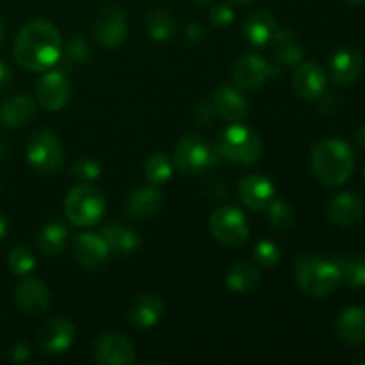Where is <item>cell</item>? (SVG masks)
I'll list each match as a JSON object with an SVG mask.
<instances>
[{"mask_svg":"<svg viewBox=\"0 0 365 365\" xmlns=\"http://www.w3.org/2000/svg\"><path fill=\"white\" fill-rule=\"evenodd\" d=\"M14 302L25 314L39 316L50 309L52 296H50L48 287L38 278L25 277L14 289Z\"/></svg>","mask_w":365,"mask_h":365,"instance_id":"obj_15","label":"cell"},{"mask_svg":"<svg viewBox=\"0 0 365 365\" xmlns=\"http://www.w3.org/2000/svg\"><path fill=\"white\" fill-rule=\"evenodd\" d=\"M337 337L344 344L356 346L365 342V309L362 307H348L337 317Z\"/></svg>","mask_w":365,"mask_h":365,"instance_id":"obj_24","label":"cell"},{"mask_svg":"<svg viewBox=\"0 0 365 365\" xmlns=\"http://www.w3.org/2000/svg\"><path fill=\"white\" fill-rule=\"evenodd\" d=\"M339 264L342 269V282L351 287H365V253L348 260H339Z\"/></svg>","mask_w":365,"mask_h":365,"instance_id":"obj_32","label":"cell"},{"mask_svg":"<svg viewBox=\"0 0 365 365\" xmlns=\"http://www.w3.org/2000/svg\"><path fill=\"white\" fill-rule=\"evenodd\" d=\"M292 88L302 98L316 100L324 95L327 73L317 63H299L292 75Z\"/></svg>","mask_w":365,"mask_h":365,"instance_id":"obj_17","label":"cell"},{"mask_svg":"<svg viewBox=\"0 0 365 365\" xmlns=\"http://www.w3.org/2000/svg\"><path fill=\"white\" fill-rule=\"evenodd\" d=\"M73 257L86 271H102L110 259V252L102 235L81 234L73 241Z\"/></svg>","mask_w":365,"mask_h":365,"instance_id":"obj_11","label":"cell"},{"mask_svg":"<svg viewBox=\"0 0 365 365\" xmlns=\"http://www.w3.org/2000/svg\"><path fill=\"white\" fill-rule=\"evenodd\" d=\"M294 280L305 294L324 298L342 284L341 264L323 257L303 255L294 262Z\"/></svg>","mask_w":365,"mask_h":365,"instance_id":"obj_3","label":"cell"},{"mask_svg":"<svg viewBox=\"0 0 365 365\" xmlns=\"http://www.w3.org/2000/svg\"><path fill=\"white\" fill-rule=\"evenodd\" d=\"M278 32L277 20L267 11H253L242 21V34L246 41L253 46L271 45Z\"/></svg>","mask_w":365,"mask_h":365,"instance_id":"obj_21","label":"cell"},{"mask_svg":"<svg viewBox=\"0 0 365 365\" xmlns=\"http://www.w3.org/2000/svg\"><path fill=\"white\" fill-rule=\"evenodd\" d=\"M364 59L360 52L355 48H341L331 56L330 59V73L335 84H351L359 78L362 71Z\"/></svg>","mask_w":365,"mask_h":365,"instance_id":"obj_23","label":"cell"},{"mask_svg":"<svg viewBox=\"0 0 365 365\" xmlns=\"http://www.w3.org/2000/svg\"><path fill=\"white\" fill-rule=\"evenodd\" d=\"M257 264L264 267H273L280 260V248L273 241H259L253 250Z\"/></svg>","mask_w":365,"mask_h":365,"instance_id":"obj_36","label":"cell"},{"mask_svg":"<svg viewBox=\"0 0 365 365\" xmlns=\"http://www.w3.org/2000/svg\"><path fill=\"white\" fill-rule=\"evenodd\" d=\"M127 14L120 6H107L95 21V38L106 48H118L127 41Z\"/></svg>","mask_w":365,"mask_h":365,"instance_id":"obj_9","label":"cell"},{"mask_svg":"<svg viewBox=\"0 0 365 365\" xmlns=\"http://www.w3.org/2000/svg\"><path fill=\"white\" fill-rule=\"evenodd\" d=\"M11 82H13V71L9 70V66L4 61H0V93L6 91Z\"/></svg>","mask_w":365,"mask_h":365,"instance_id":"obj_40","label":"cell"},{"mask_svg":"<svg viewBox=\"0 0 365 365\" xmlns=\"http://www.w3.org/2000/svg\"><path fill=\"white\" fill-rule=\"evenodd\" d=\"M100 235H102L103 241L109 246L110 255H132L139 248V245H141V239H139L138 232L118 223H110L107 227H103Z\"/></svg>","mask_w":365,"mask_h":365,"instance_id":"obj_25","label":"cell"},{"mask_svg":"<svg viewBox=\"0 0 365 365\" xmlns=\"http://www.w3.org/2000/svg\"><path fill=\"white\" fill-rule=\"evenodd\" d=\"M274 192L277 191H274L273 182L259 173L246 175L237 185V195L241 202L248 209L257 210V212L269 207V203L274 200Z\"/></svg>","mask_w":365,"mask_h":365,"instance_id":"obj_16","label":"cell"},{"mask_svg":"<svg viewBox=\"0 0 365 365\" xmlns=\"http://www.w3.org/2000/svg\"><path fill=\"white\" fill-rule=\"evenodd\" d=\"M146 32L157 43H168L177 36L178 27L175 18L166 11H153L146 16Z\"/></svg>","mask_w":365,"mask_h":365,"instance_id":"obj_30","label":"cell"},{"mask_svg":"<svg viewBox=\"0 0 365 365\" xmlns=\"http://www.w3.org/2000/svg\"><path fill=\"white\" fill-rule=\"evenodd\" d=\"M36 116V103L29 96L16 95L0 106V121L9 128H21Z\"/></svg>","mask_w":365,"mask_h":365,"instance_id":"obj_26","label":"cell"},{"mask_svg":"<svg viewBox=\"0 0 365 365\" xmlns=\"http://www.w3.org/2000/svg\"><path fill=\"white\" fill-rule=\"evenodd\" d=\"M271 73H273V66L257 53H246L241 59H237V63L232 68L234 82L246 91L260 88L269 78Z\"/></svg>","mask_w":365,"mask_h":365,"instance_id":"obj_14","label":"cell"},{"mask_svg":"<svg viewBox=\"0 0 365 365\" xmlns=\"http://www.w3.org/2000/svg\"><path fill=\"white\" fill-rule=\"evenodd\" d=\"M63 57L61 32L52 21H29L20 29L14 39V59L29 71H48Z\"/></svg>","mask_w":365,"mask_h":365,"instance_id":"obj_1","label":"cell"},{"mask_svg":"<svg viewBox=\"0 0 365 365\" xmlns=\"http://www.w3.org/2000/svg\"><path fill=\"white\" fill-rule=\"evenodd\" d=\"M232 4H237V6H248V4L255 2V0H230Z\"/></svg>","mask_w":365,"mask_h":365,"instance_id":"obj_46","label":"cell"},{"mask_svg":"<svg viewBox=\"0 0 365 365\" xmlns=\"http://www.w3.org/2000/svg\"><path fill=\"white\" fill-rule=\"evenodd\" d=\"M365 202L355 192H341L328 205V220L337 227H351L362 220Z\"/></svg>","mask_w":365,"mask_h":365,"instance_id":"obj_20","label":"cell"},{"mask_svg":"<svg viewBox=\"0 0 365 365\" xmlns=\"http://www.w3.org/2000/svg\"><path fill=\"white\" fill-rule=\"evenodd\" d=\"M93 359L100 365H130L135 360V346L121 334H106L93 346Z\"/></svg>","mask_w":365,"mask_h":365,"instance_id":"obj_12","label":"cell"},{"mask_svg":"<svg viewBox=\"0 0 365 365\" xmlns=\"http://www.w3.org/2000/svg\"><path fill=\"white\" fill-rule=\"evenodd\" d=\"M207 141L196 134H187L177 143L173 152V166L182 173H200L209 170L216 159Z\"/></svg>","mask_w":365,"mask_h":365,"instance_id":"obj_8","label":"cell"},{"mask_svg":"<svg viewBox=\"0 0 365 365\" xmlns=\"http://www.w3.org/2000/svg\"><path fill=\"white\" fill-rule=\"evenodd\" d=\"M274 45V57H277L278 66H298L305 56V48L299 43L298 36L289 29L278 31L273 39Z\"/></svg>","mask_w":365,"mask_h":365,"instance_id":"obj_27","label":"cell"},{"mask_svg":"<svg viewBox=\"0 0 365 365\" xmlns=\"http://www.w3.org/2000/svg\"><path fill=\"white\" fill-rule=\"evenodd\" d=\"M346 2H349V4H364L365 0H346Z\"/></svg>","mask_w":365,"mask_h":365,"instance_id":"obj_49","label":"cell"},{"mask_svg":"<svg viewBox=\"0 0 365 365\" xmlns=\"http://www.w3.org/2000/svg\"><path fill=\"white\" fill-rule=\"evenodd\" d=\"M106 196L88 182L75 185L64 200L68 220L77 227H95L106 214Z\"/></svg>","mask_w":365,"mask_h":365,"instance_id":"obj_5","label":"cell"},{"mask_svg":"<svg viewBox=\"0 0 365 365\" xmlns=\"http://www.w3.org/2000/svg\"><path fill=\"white\" fill-rule=\"evenodd\" d=\"M7 155H9V143H7V139L0 134V160L6 159Z\"/></svg>","mask_w":365,"mask_h":365,"instance_id":"obj_43","label":"cell"},{"mask_svg":"<svg viewBox=\"0 0 365 365\" xmlns=\"http://www.w3.org/2000/svg\"><path fill=\"white\" fill-rule=\"evenodd\" d=\"M71 175H73L77 180L88 182L89 184V182L96 180V178L102 175V166H100L96 160L89 159V157H82L77 163H73V166H71Z\"/></svg>","mask_w":365,"mask_h":365,"instance_id":"obj_35","label":"cell"},{"mask_svg":"<svg viewBox=\"0 0 365 365\" xmlns=\"http://www.w3.org/2000/svg\"><path fill=\"white\" fill-rule=\"evenodd\" d=\"M262 274L252 262H239L227 274V287L235 294H250L260 285Z\"/></svg>","mask_w":365,"mask_h":365,"instance_id":"obj_28","label":"cell"},{"mask_svg":"<svg viewBox=\"0 0 365 365\" xmlns=\"http://www.w3.org/2000/svg\"><path fill=\"white\" fill-rule=\"evenodd\" d=\"M234 18L235 13L228 4H216L209 11V20L214 27H228L232 25Z\"/></svg>","mask_w":365,"mask_h":365,"instance_id":"obj_38","label":"cell"},{"mask_svg":"<svg viewBox=\"0 0 365 365\" xmlns=\"http://www.w3.org/2000/svg\"><path fill=\"white\" fill-rule=\"evenodd\" d=\"M166 312V303L159 294L145 292L132 302L128 309V321L138 328H153L160 323Z\"/></svg>","mask_w":365,"mask_h":365,"instance_id":"obj_18","label":"cell"},{"mask_svg":"<svg viewBox=\"0 0 365 365\" xmlns=\"http://www.w3.org/2000/svg\"><path fill=\"white\" fill-rule=\"evenodd\" d=\"M27 163L39 173H57L64 166V150L56 134L38 130L31 135L25 150Z\"/></svg>","mask_w":365,"mask_h":365,"instance_id":"obj_6","label":"cell"},{"mask_svg":"<svg viewBox=\"0 0 365 365\" xmlns=\"http://www.w3.org/2000/svg\"><path fill=\"white\" fill-rule=\"evenodd\" d=\"M216 116H217V114H216V109H214L212 102L202 103V106L196 109V118H198V121L202 125L210 123V121H212Z\"/></svg>","mask_w":365,"mask_h":365,"instance_id":"obj_39","label":"cell"},{"mask_svg":"<svg viewBox=\"0 0 365 365\" xmlns=\"http://www.w3.org/2000/svg\"><path fill=\"white\" fill-rule=\"evenodd\" d=\"M71 96V86L64 71H48L39 78L36 86L38 103L48 113L64 109Z\"/></svg>","mask_w":365,"mask_h":365,"instance_id":"obj_10","label":"cell"},{"mask_svg":"<svg viewBox=\"0 0 365 365\" xmlns=\"http://www.w3.org/2000/svg\"><path fill=\"white\" fill-rule=\"evenodd\" d=\"M173 163L170 157L163 152H157L150 155V159L145 164V177L150 184L160 185L168 182L173 175Z\"/></svg>","mask_w":365,"mask_h":365,"instance_id":"obj_31","label":"cell"},{"mask_svg":"<svg viewBox=\"0 0 365 365\" xmlns=\"http://www.w3.org/2000/svg\"><path fill=\"white\" fill-rule=\"evenodd\" d=\"M185 36L189 38V41H202L203 36H205V31L198 24H191L185 29Z\"/></svg>","mask_w":365,"mask_h":365,"instance_id":"obj_41","label":"cell"},{"mask_svg":"<svg viewBox=\"0 0 365 365\" xmlns=\"http://www.w3.org/2000/svg\"><path fill=\"white\" fill-rule=\"evenodd\" d=\"M68 237H70V230L61 221H53V223L46 225L41 230L38 239V246L45 255L56 257L64 252L68 245Z\"/></svg>","mask_w":365,"mask_h":365,"instance_id":"obj_29","label":"cell"},{"mask_svg":"<svg viewBox=\"0 0 365 365\" xmlns=\"http://www.w3.org/2000/svg\"><path fill=\"white\" fill-rule=\"evenodd\" d=\"M7 264H9L11 273L16 277H27L34 271L36 259L31 253V250L24 248V246H16L11 250L9 257H7Z\"/></svg>","mask_w":365,"mask_h":365,"instance_id":"obj_34","label":"cell"},{"mask_svg":"<svg viewBox=\"0 0 365 365\" xmlns=\"http://www.w3.org/2000/svg\"><path fill=\"white\" fill-rule=\"evenodd\" d=\"M356 143H359V146L365 148V125H362V127H360V130L356 132Z\"/></svg>","mask_w":365,"mask_h":365,"instance_id":"obj_45","label":"cell"},{"mask_svg":"<svg viewBox=\"0 0 365 365\" xmlns=\"http://www.w3.org/2000/svg\"><path fill=\"white\" fill-rule=\"evenodd\" d=\"M7 230H9V225H7V220L2 216V214H0V241H2V239L6 237Z\"/></svg>","mask_w":365,"mask_h":365,"instance_id":"obj_44","label":"cell"},{"mask_svg":"<svg viewBox=\"0 0 365 365\" xmlns=\"http://www.w3.org/2000/svg\"><path fill=\"white\" fill-rule=\"evenodd\" d=\"M212 106L216 109V114L223 118L228 123H239L248 116V100L242 95L239 89L228 88H217L212 95Z\"/></svg>","mask_w":365,"mask_h":365,"instance_id":"obj_19","label":"cell"},{"mask_svg":"<svg viewBox=\"0 0 365 365\" xmlns=\"http://www.w3.org/2000/svg\"><path fill=\"white\" fill-rule=\"evenodd\" d=\"M209 228L216 241L230 248L242 246L250 239V225L237 207L230 205L214 210L209 217Z\"/></svg>","mask_w":365,"mask_h":365,"instance_id":"obj_7","label":"cell"},{"mask_svg":"<svg viewBox=\"0 0 365 365\" xmlns=\"http://www.w3.org/2000/svg\"><path fill=\"white\" fill-rule=\"evenodd\" d=\"M2 39H4V24L2 20H0V43H2Z\"/></svg>","mask_w":365,"mask_h":365,"instance_id":"obj_48","label":"cell"},{"mask_svg":"<svg viewBox=\"0 0 365 365\" xmlns=\"http://www.w3.org/2000/svg\"><path fill=\"white\" fill-rule=\"evenodd\" d=\"M266 210L267 221L274 230H287L294 223V210L284 200H273Z\"/></svg>","mask_w":365,"mask_h":365,"instance_id":"obj_33","label":"cell"},{"mask_svg":"<svg viewBox=\"0 0 365 365\" xmlns=\"http://www.w3.org/2000/svg\"><path fill=\"white\" fill-rule=\"evenodd\" d=\"M355 168V153L348 143L341 139H324L310 155V170L319 184L339 187L344 184Z\"/></svg>","mask_w":365,"mask_h":365,"instance_id":"obj_2","label":"cell"},{"mask_svg":"<svg viewBox=\"0 0 365 365\" xmlns=\"http://www.w3.org/2000/svg\"><path fill=\"white\" fill-rule=\"evenodd\" d=\"M39 348L48 355L66 353L75 342V327L70 319L53 317L43 323L38 331Z\"/></svg>","mask_w":365,"mask_h":365,"instance_id":"obj_13","label":"cell"},{"mask_svg":"<svg viewBox=\"0 0 365 365\" xmlns=\"http://www.w3.org/2000/svg\"><path fill=\"white\" fill-rule=\"evenodd\" d=\"M214 152L220 159L235 166H252L262 157V139L248 127L232 123L220 134Z\"/></svg>","mask_w":365,"mask_h":365,"instance_id":"obj_4","label":"cell"},{"mask_svg":"<svg viewBox=\"0 0 365 365\" xmlns=\"http://www.w3.org/2000/svg\"><path fill=\"white\" fill-rule=\"evenodd\" d=\"M192 2H196V4H200V6H207V4H210V2H214V0H192Z\"/></svg>","mask_w":365,"mask_h":365,"instance_id":"obj_47","label":"cell"},{"mask_svg":"<svg viewBox=\"0 0 365 365\" xmlns=\"http://www.w3.org/2000/svg\"><path fill=\"white\" fill-rule=\"evenodd\" d=\"M164 203V195L157 185L139 187L128 196L125 210L132 220H148L160 210Z\"/></svg>","mask_w":365,"mask_h":365,"instance_id":"obj_22","label":"cell"},{"mask_svg":"<svg viewBox=\"0 0 365 365\" xmlns=\"http://www.w3.org/2000/svg\"><path fill=\"white\" fill-rule=\"evenodd\" d=\"M11 356H13L14 362H25V360H29L31 353H29V348L25 344H16L13 348V353H11Z\"/></svg>","mask_w":365,"mask_h":365,"instance_id":"obj_42","label":"cell"},{"mask_svg":"<svg viewBox=\"0 0 365 365\" xmlns=\"http://www.w3.org/2000/svg\"><path fill=\"white\" fill-rule=\"evenodd\" d=\"M64 53H66V63H84L91 56V46L82 36H75L66 45Z\"/></svg>","mask_w":365,"mask_h":365,"instance_id":"obj_37","label":"cell"}]
</instances>
